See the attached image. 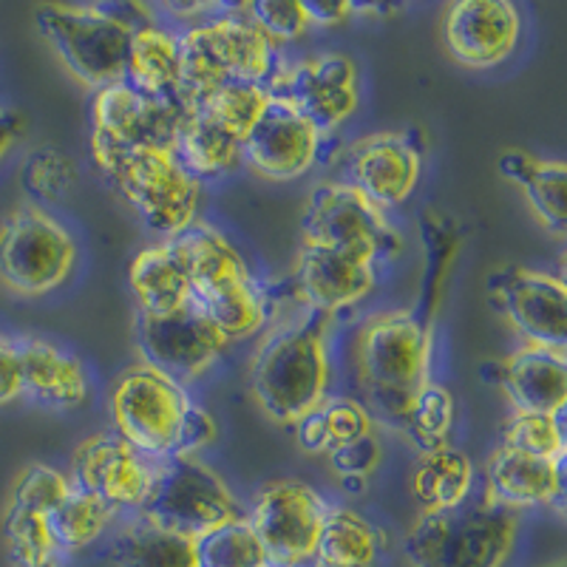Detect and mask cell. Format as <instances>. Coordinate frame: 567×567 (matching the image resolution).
I'll list each match as a JSON object with an SVG mask.
<instances>
[{
	"label": "cell",
	"mask_w": 567,
	"mask_h": 567,
	"mask_svg": "<svg viewBox=\"0 0 567 567\" xmlns=\"http://www.w3.org/2000/svg\"><path fill=\"white\" fill-rule=\"evenodd\" d=\"M245 14L250 18L252 27L265 34L270 43H290L301 38L310 23L301 9V0H252L245 3Z\"/></svg>",
	"instance_id": "obj_42"
},
{
	"label": "cell",
	"mask_w": 567,
	"mask_h": 567,
	"mask_svg": "<svg viewBox=\"0 0 567 567\" xmlns=\"http://www.w3.org/2000/svg\"><path fill=\"white\" fill-rule=\"evenodd\" d=\"M91 156L151 230L171 239L196 221L202 185L182 168L174 151H100Z\"/></svg>",
	"instance_id": "obj_6"
},
{
	"label": "cell",
	"mask_w": 567,
	"mask_h": 567,
	"mask_svg": "<svg viewBox=\"0 0 567 567\" xmlns=\"http://www.w3.org/2000/svg\"><path fill=\"white\" fill-rule=\"evenodd\" d=\"M116 434L151 463L196 457L216 440V420L185 389L151 367H134L111 389Z\"/></svg>",
	"instance_id": "obj_2"
},
{
	"label": "cell",
	"mask_w": 567,
	"mask_h": 567,
	"mask_svg": "<svg viewBox=\"0 0 567 567\" xmlns=\"http://www.w3.org/2000/svg\"><path fill=\"white\" fill-rule=\"evenodd\" d=\"M265 91L270 97L292 105L323 136L347 123L361 103L358 65L343 52L316 54L298 63L278 65Z\"/></svg>",
	"instance_id": "obj_14"
},
{
	"label": "cell",
	"mask_w": 567,
	"mask_h": 567,
	"mask_svg": "<svg viewBox=\"0 0 567 567\" xmlns=\"http://www.w3.org/2000/svg\"><path fill=\"white\" fill-rule=\"evenodd\" d=\"M23 128H27V120H23V114H18V111H9V109H0V159H3V156L12 151V145L20 140Z\"/></svg>",
	"instance_id": "obj_46"
},
{
	"label": "cell",
	"mask_w": 567,
	"mask_h": 567,
	"mask_svg": "<svg viewBox=\"0 0 567 567\" xmlns=\"http://www.w3.org/2000/svg\"><path fill=\"white\" fill-rule=\"evenodd\" d=\"M423 171L417 131H383L354 142L347 154V185L386 213L414 194Z\"/></svg>",
	"instance_id": "obj_16"
},
{
	"label": "cell",
	"mask_w": 567,
	"mask_h": 567,
	"mask_svg": "<svg viewBox=\"0 0 567 567\" xmlns=\"http://www.w3.org/2000/svg\"><path fill=\"white\" fill-rule=\"evenodd\" d=\"M114 516L116 511L100 503L97 496L71 488L63 503L49 514V530H52L60 554H78L109 530Z\"/></svg>",
	"instance_id": "obj_34"
},
{
	"label": "cell",
	"mask_w": 567,
	"mask_h": 567,
	"mask_svg": "<svg viewBox=\"0 0 567 567\" xmlns=\"http://www.w3.org/2000/svg\"><path fill=\"white\" fill-rule=\"evenodd\" d=\"M310 27H338L354 18V3H301Z\"/></svg>",
	"instance_id": "obj_45"
},
{
	"label": "cell",
	"mask_w": 567,
	"mask_h": 567,
	"mask_svg": "<svg viewBox=\"0 0 567 567\" xmlns=\"http://www.w3.org/2000/svg\"><path fill=\"white\" fill-rule=\"evenodd\" d=\"M179 100L194 103L227 83L267 85L276 74V43L250 23L241 7L225 9L179 34Z\"/></svg>",
	"instance_id": "obj_5"
},
{
	"label": "cell",
	"mask_w": 567,
	"mask_h": 567,
	"mask_svg": "<svg viewBox=\"0 0 567 567\" xmlns=\"http://www.w3.org/2000/svg\"><path fill=\"white\" fill-rule=\"evenodd\" d=\"M78 247L45 207L20 205L0 221V281L18 296L58 290L74 270Z\"/></svg>",
	"instance_id": "obj_9"
},
{
	"label": "cell",
	"mask_w": 567,
	"mask_h": 567,
	"mask_svg": "<svg viewBox=\"0 0 567 567\" xmlns=\"http://www.w3.org/2000/svg\"><path fill=\"white\" fill-rule=\"evenodd\" d=\"M556 567H565V565H556Z\"/></svg>",
	"instance_id": "obj_48"
},
{
	"label": "cell",
	"mask_w": 567,
	"mask_h": 567,
	"mask_svg": "<svg viewBox=\"0 0 567 567\" xmlns=\"http://www.w3.org/2000/svg\"><path fill=\"white\" fill-rule=\"evenodd\" d=\"M454 420H457L454 394L443 383L429 381L414 394L406 420H403V432L417 445L420 454H429L449 445L454 432Z\"/></svg>",
	"instance_id": "obj_35"
},
{
	"label": "cell",
	"mask_w": 567,
	"mask_h": 567,
	"mask_svg": "<svg viewBox=\"0 0 567 567\" xmlns=\"http://www.w3.org/2000/svg\"><path fill=\"white\" fill-rule=\"evenodd\" d=\"M327 503L316 488L298 480H276L252 496V534L270 567H316V545Z\"/></svg>",
	"instance_id": "obj_11"
},
{
	"label": "cell",
	"mask_w": 567,
	"mask_h": 567,
	"mask_svg": "<svg viewBox=\"0 0 567 567\" xmlns=\"http://www.w3.org/2000/svg\"><path fill=\"white\" fill-rule=\"evenodd\" d=\"M503 389L514 414H559L567 406V358L539 347H523L480 372Z\"/></svg>",
	"instance_id": "obj_21"
},
{
	"label": "cell",
	"mask_w": 567,
	"mask_h": 567,
	"mask_svg": "<svg viewBox=\"0 0 567 567\" xmlns=\"http://www.w3.org/2000/svg\"><path fill=\"white\" fill-rule=\"evenodd\" d=\"M185 105L179 97H151L125 80L94 94L91 111V154L100 151L162 148L174 151Z\"/></svg>",
	"instance_id": "obj_12"
},
{
	"label": "cell",
	"mask_w": 567,
	"mask_h": 567,
	"mask_svg": "<svg viewBox=\"0 0 567 567\" xmlns=\"http://www.w3.org/2000/svg\"><path fill=\"white\" fill-rule=\"evenodd\" d=\"M3 341H7V338H0V347H3Z\"/></svg>",
	"instance_id": "obj_47"
},
{
	"label": "cell",
	"mask_w": 567,
	"mask_h": 567,
	"mask_svg": "<svg viewBox=\"0 0 567 567\" xmlns=\"http://www.w3.org/2000/svg\"><path fill=\"white\" fill-rule=\"evenodd\" d=\"M190 307L210 323L227 343L256 336L270 318V303L256 278L230 281L190 296Z\"/></svg>",
	"instance_id": "obj_29"
},
{
	"label": "cell",
	"mask_w": 567,
	"mask_h": 567,
	"mask_svg": "<svg viewBox=\"0 0 567 567\" xmlns=\"http://www.w3.org/2000/svg\"><path fill=\"white\" fill-rule=\"evenodd\" d=\"M381 440L374 434H367V437L354 440V443L341 445L336 452H329V465L336 471L338 477L343 480H367L378 463H381Z\"/></svg>",
	"instance_id": "obj_43"
},
{
	"label": "cell",
	"mask_w": 567,
	"mask_h": 567,
	"mask_svg": "<svg viewBox=\"0 0 567 567\" xmlns=\"http://www.w3.org/2000/svg\"><path fill=\"white\" fill-rule=\"evenodd\" d=\"M327 136L303 120L292 105L267 94L265 111L252 123L241 145V159L256 174L272 182H290L303 176L321 156Z\"/></svg>",
	"instance_id": "obj_17"
},
{
	"label": "cell",
	"mask_w": 567,
	"mask_h": 567,
	"mask_svg": "<svg viewBox=\"0 0 567 567\" xmlns=\"http://www.w3.org/2000/svg\"><path fill=\"white\" fill-rule=\"evenodd\" d=\"M179 34L148 20L134 29L125 60V83L151 97H179Z\"/></svg>",
	"instance_id": "obj_26"
},
{
	"label": "cell",
	"mask_w": 567,
	"mask_h": 567,
	"mask_svg": "<svg viewBox=\"0 0 567 567\" xmlns=\"http://www.w3.org/2000/svg\"><path fill=\"white\" fill-rule=\"evenodd\" d=\"M516 514V511L539 508V505H556L561 511L565 503V460L530 457V454L514 452V449H494L485 463V499Z\"/></svg>",
	"instance_id": "obj_22"
},
{
	"label": "cell",
	"mask_w": 567,
	"mask_h": 567,
	"mask_svg": "<svg viewBox=\"0 0 567 567\" xmlns=\"http://www.w3.org/2000/svg\"><path fill=\"white\" fill-rule=\"evenodd\" d=\"M136 516L182 536L207 534L219 525L247 516L225 480L199 457L159 460Z\"/></svg>",
	"instance_id": "obj_8"
},
{
	"label": "cell",
	"mask_w": 567,
	"mask_h": 567,
	"mask_svg": "<svg viewBox=\"0 0 567 567\" xmlns=\"http://www.w3.org/2000/svg\"><path fill=\"white\" fill-rule=\"evenodd\" d=\"M523 18L508 0H460L445 9L443 45L465 69H494L519 45Z\"/></svg>",
	"instance_id": "obj_19"
},
{
	"label": "cell",
	"mask_w": 567,
	"mask_h": 567,
	"mask_svg": "<svg viewBox=\"0 0 567 567\" xmlns=\"http://www.w3.org/2000/svg\"><path fill=\"white\" fill-rule=\"evenodd\" d=\"M296 443L307 454H329L341 445L372 434V417L367 406L352 398H327L296 425Z\"/></svg>",
	"instance_id": "obj_33"
},
{
	"label": "cell",
	"mask_w": 567,
	"mask_h": 567,
	"mask_svg": "<svg viewBox=\"0 0 567 567\" xmlns=\"http://www.w3.org/2000/svg\"><path fill=\"white\" fill-rule=\"evenodd\" d=\"M267 105V91L265 85L252 83H227L219 89L207 91L199 100L187 103L185 109H199L205 114H210L213 120H219L221 125H227L230 131L245 140L250 134L252 123L258 120V114L265 111Z\"/></svg>",
	"instance_id": "obj_40"
},
{
	"label": "cell",
	"mask_w": 567,
	"mask_h": 567,
	"mask_svg": "<svg viewBox=\"0 0 567 567\" xmlns=\"http://www.w3.org/2000/svg\"><path fill=\"white\" fill-rule=\"evenodd\" d=\"M519 534L516 514L488 503L420 514L406 536L409 567H505Z\"/></svg>",
	"instance_id": "obj_7"
},
{
	"label": "cell",
	"mask_w": 567,
	"mask_h": 567,
	"mask_svg": "<svg viewBox=\"0 0 567 567\" xmlns=\"http://www.w3.org/2000/svg\"><path fill=\"white\" fill-rule=\"evenodd\" d=\"M134 336L136 349L145 361L142 367L156 369L179 386L205 374L227 349L225 338L190 303L168 316L136 312Z\"/></svg>",
	"instance_id": "obj_15"
},
{
	"label": "cell",
	"mask_w": 567,
	"mask_h": 567,
	"mask_svg": "<svg viewBox=\"0 0 567 567\" xmlns=\"http://www.w3.org/2000/svg\"><path fill=\"white\" fill-rule=\"evenodd\" d=\"M374 284H378L374 265L367 258L329 250V247L301 245L292 287L303 310H316L332 318L361 303L374 290Z\"/></svg>",
	"instance_id": "obj_20"
},
{
	"label": "cell",
	"mask_w": 567,
	"mask_h": 567,
	"mask_svg": "<svg viewBox=\"0 0 567 567\" xmlns=\"http://www.w3.org/2000/svg\"><path fill=\"white\" fill-rule=\"evenodd\" d=\"M496 168L505 179L514 182L528 199L530 210L536 213V219L548 227L554 236H561L567 225L565 216V185H567V168L561 162L539 159L525 151H505L499 154Z\"/></svg>",
	"instance_id": "obj_28"
},
{
	"label": "cell",
	"mask_w": 567,
	"mask_h": 567,
	"mask_svg": "<svg viewBox=\"0 0 567 567\" xmlns=\"http://www.w3.org/2000/svg\"><path fill=\"white\" fill-rule=\"evenodd\" d=\"M109 559L114 567H196V550L190 536L136 516L114 534Z\"/></svg>",
	"instance_id": "obj_32"
},
{
	"label": "cell",
	"mask_w": 567,
	"mask_h": 567,
	"mask_svg": "<svg viewBox=\"0 0 567 567\" xmlns=\"http://www.w3.org/2000/svg\"><path fill=\"white\" fill-rule=\"evenodd\" d=\"M474 491V463L465 452L445 445L437 452L420 454L412 468V496L420 514H445L468 503Z\"/></svg>",
	"instance_id": "obj_30"
},
{
	"label": "cell",
	"mask_w": 567,
	"mask_h": 567,
	"mask_svg": "<svg viewBox=\"0 0 567 567\" xmlns=\"http://www.w3.org/2000/svg\"><path fill=\"white\" fill-rule=\"evenodd\" d=\"M3 539L14 567H58L60 550L49 530V516L9 505L3 516Z\"/></svg>",
	"instance_id": "obj_36"
},
{
	"label": "cell",
	"mask_w": 567,
	"mask_h": 567,
	"mask_svg": "<svg viewBox=\"0 0 567 567\" xmlns=\"http://www.w3.org/2000/svg\"><path fill=\"white\" fill-rule=\"evenodd\" d=\"M241 140L236 131L199 109H185L174 140V156L196 182L216 179L241 162Z\"/></svg>",
	"instance_id": "obj_25"
},
{
	"label": "cell",
	"mask_w": 567,
	"mask_h": 567,
	"mask_svg": "<svg viewBox=\"0 0 567 567\" xmlns=\"http://www.w3.org/2000/svg\"><path fill=\"white\" fill-rule=\"evenodd\" d=\"M20 398V367L12 341L0 347V406H7Z\"/></svg>",
	"instance_id": "obj_44"
},
{
	"label": "cell",
	"mask_w": 567,
	"mask_h": 567,
	"mask_svg": "<svg viewBox=\"0 0 567 567\" xmlns=\"http://www.w3.org/2000/svg\"><path fill=\"white\" fill-rule=\"evenodd\" d=\"M485 290L491 310L514 327L525 347L565 352L567 290L561 278L508 265L491 272Z\"/></svg>",
	"instance_id": "obj_13"
},
{
	"label": "cell",
	"mask_w": 567,
	"mask_h": 567,
	"mask_svg": "<svg viewBox=\"0 0 567 567\" xmlns=\"http://www.w3.org/2000/svg\"><path fill=\"white\" fill-rule=\"evenodd\" d=\"M154 20L140 3H43L34 27L74 80L100 91L125 80L131 34Z\"/></svg>",
	"instance_id": "obj_3"
},
{
	"label": "cell",
	"mask_w": 567,
	"mask_h": 567,
	"mask_svg": "<svg viewBox=\"0 0 567 567\" xmlns=\"http://www.w3.org/2000/svg\"><path fill=\"white\" fill-rule=\"evenodd\" d=\"M301 241L352 252L372 265L378 258H394L403 250V239L386 213L363 199L347 182H327L312 190L301 219Z\"/></svg>",
	"instance_id": "obj_10"
},
{
	"label": "cell",
	"mask_w": 567,
	"mask_h": 567,
	"mask_svg": "<svg viewBox=\"0 0 567 567\" xmlns=\"http://www.w3.org/2000/svg\"><path fill=\"white\" fill-rule=\"evenodd\" d=\"M329 321L316 310L281 323L261 341L250 361V392L258 409L278 425H296L327 400Z\"/></svg>",
	"instance_id": "obj_1"
},
{
	"label": "cell",
	"mask_w": 567,
	"mask_h": 567,
	"mask_svg": "<svg viewBox=\"0 0 567 567\" xmlns=\"http://www.w3.org/2000/svg\"><path fill=\"white\" fill-rule=\"evenodd\" d=\"M503 445L530 457L559 463L567 454L565 412L559 414H511L503 425Z\"/></svg>",
	"instance_id": "obj_39"
},
{
	"label": "cell",
	"mask_w": 567,
	"mask_h": 567,
	"mask_svg": "<svg viewBox=\"0 0 567 567\" xmlns=\"http://www.w3.org/2000/svg\"><path fill=\"white\" fill-rule=\"evenodd\" d=\"M20 367V394L52 412H71L89 400L91 383L78 354L63 352L43 338L12 341Z\"/></svg>",
	"instance_id": "obj_23"
},
{
	"label": "cell",
	"mask_w": 567,
	"mask_h": 567,
	"mask_svg": "<svg viewBox=\"0 0 567 567\" xmlns=\"http://www.w3.org/2000/svg\"><path fill=\"white\" fill-rule=\"evenodd\" d=\"M354 363L369 406L403 429L414 394L432 381V332L412 312H381L361 329Z\"/></svg>",
	"instance_id": "obj_4"
},
{
	"label": "cell",
	"mask_w": 567,
	"mask_h": 567,
	"mask_svg": "<svg viewBox=\"0 0 567 567\" xmlns=\"http://www.w3.org/2000/svg\"><path fill=\"white\" fill-rule=\"evenodd\" d=\"M165 241L179 258L187 284H190V296L221 287V284L252 278L241 252L216 227L194 221V225H187L185 230H179Z\"/></svg>",
	"instance_id": "obj_24"
},
{
	"label": "cell",
	"mask_w": 567,
	"mask_h": 567,
	"mask_svg": "<svg viewBox=\"0 0 567 567\" xmlns=\"http://www.w3.org/2000/svg\"><path fill=\"white\" fill-rule=\"evenodd\" d=\"M194 550L196 567H270L247 516L196 536Z\"/></svg>",
	"instance_id": "obj_37"
},
{
	"label": "cell",
	"mask_w": 567,
	"mask_h": 567,
	"mask_svg": "<svg viewBox=\"0 0 567 567\" xmlns=\"http://www.w3.org/2000/svg\"><path fill=\"white\" fill-rule=\"evenodd\" d=\"M128 284L136 298V312L145 316H168L190 303V284L168 241L136 252L128 267Z\"/></svg>",
	"instance_id": "obj_27"
},
{
	"label": "cell",
	"mask_w": 567,
	"mask_h": 567,
	"mask_svg": "<svg viewBox=\"0 0 567 567\" xmlns=\"http://www.w3.org/2000/svg\"><path fill=\"white\" fill-rule=\"evenodd\" d=\"M383 539L367 516L327 505L316 545V567H374Z\"/></svg>",
	"instance_id": "obj_31"
},
{
	"label": "cell",
	"mask_w": 567,
	"mask_h": 567,
	"mask_svg": "<svg viewBox=\"0 0 567 567\" xmlns=\"http://www.w3.org/2000/svg\"><path fill=\"white\" fill-rule=\"evenodd\" d=\"M20 182L23 190L34 199V207L58 205L71 194L78 182V168L69 154L54 145H40L20 165Z\"/></svg>",
	"instance_id": "obj_38"
},
{
	"label": "cell",
	"mask_w": 567,
	"mask_h": 567,
	"mask_svg": "<svg viewBox=\"0 0 567 567\" xmlns=\"http://www.w3.org/2000/svg\"><path fill=\"white\" fill-rule=\"evenodd\" d=\"M69 491L71 485L65 474H60L52 465L34 463L18 477L9 505H18V508L38 511V514L49 516L69 496Z\"/></svg>",
	"instance_id": "obj_41"
},
{
	"label": "cell",
	"mask_w": 567,
	"mask_h": 567,
	"mask_svg": "<svg viewBox=\"0 0 567 567\" xmlns=\"http://www.w3.org/2000/svg\"><path fill=\"white\" fill-rule=\"evenodd\" d=\"M58 567H63V565H58Z\"/></svg>",
	"instance_id": "obj_49"
},
{
	"label": "cell",
	"mask_w": 567,
	"mask_h": 567,
	"mask_svg": "<svg viewBox=\"0 0 567 567\" xmlns=\"http://www.w3.org/2000/svg\"><path fill=\"white\" fill-rule=\"evenodd\" d=\"M151 463L134 445L125 443L116 432L97 434L80 443L71 457L69 485L89 496H97L109 508H140L142 496L151 483Z\"/></svg>",
	"instance_id": "obj_18"
}]
</instances>
